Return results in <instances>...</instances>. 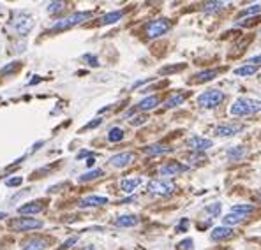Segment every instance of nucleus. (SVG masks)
Listing matches in <instances>:
<instances>
[{
  "label": "nucleus",
  "instance_id": "obj_44",
  "mask_svg": "<svg viewBox=\"0 0 261 250\" xmlns=\"http://www.w3.org/2000/svg\"><path fill=\"white\" fill-rule=\"evenodd\" d=\"M39 81H41V78H39V76H34V79L30 81V85H35V83H39Z\"/></svg>",
  "mask_w": 261,
  "mask_h": 250
},
{
  "label": "nucleus",
  "instance_id": "obj_38",
  "mask_svg": "<svg viewBox=\"0 0 261 250\" xmlns=\"http://www.w3.org/2000/svg\"><path fill=\"white\" fill-rule=\"evenodd\" d=\"M83 60H87L88 65H92V67H97V65H99V60H97V57H94V55H85Z\"/></svg>",
  "mask_w": 261,
  "mask_h": 250
},
{
  "label": "nucleus",
  "instance_id": "obj_48",
  "mask_svg": "<svg viewBox=\"0 0 261 250\" xmlns=\"http://www.w3.org/2000/svg\"><path fill=\"white\" fill-rule=\"evenodd\" d=\"M260 197H261V190H260Z\"/></svg>",
  "mask_w": 261,
  "mask_h": 250
},
{
  "label": "nucleus",
  "instance_id": "obj_23",
  "mask_svg": "<svg viewBox=\"0 0 261 250\" xmlns=\"http://www.w3.org/2000/svg\"><path fill=\"white\" fill-rule=\"evenodd\" d=\"M219 72L215 69H208V71H201L198 74H194V83H205V81H212L213 78H217Z\"/></svg>",
  "mask_w": 261,
  "mask_h": 250
},
{
  "label": "nucleus",
  "instance_id": "obj_13",
  "mask_svg": "<svg viewBox=\"0 0 261 250\" xmlns=\"http://www.w3.org/2000/svg\"><path fill=\"white\" fill-rule=\"evenodd\" d=\"M108 204V197L102 196H87L78 201V206L80 208H97V206H104Z\"/></svg>",
  "mask_w": 261,
  "mask_h": 250
},
{
  "label": "nucleus",
  "instance_id": "obj_18",
  "mask_svg": "<svg viewBox=\"0 0 261 250\" xmlns=\"http://www.w3.org/2000/svg\"><path fill=\"white\" fill-rule=\"evenodd\" d=\"M159 106V95H148L145 97L143 101H140L138 104H136V109L140 111H150L154 109V108Z\"/></svg>",
  "mask_w": 261,
  "mask_h": 250
},
{
  "label": "nucleus",
  "instance_id": "obj_7",
  "mask_svg": "<svg viewBox=\"0 0 261 250\" xmlns=\"http://www.w3.org/2000/svg\"><path fill=\"white\" fill-rule=\"evenodd\" d=\"M44 224L37 219H29V217H25V219H16V220L11 222V227L15 229V231L19 233H25V231H34V229H41Z\"/></svg>",
  "mask_w": 261,
  "mask_h": 250
},
{
  "label": "nucleus",
  "instance_id": "obj_2",
  "mask_svg": "<svg viewBox=\"0 0 261 250\" xmlns=\"http://www.w3.org/2000/svg\"><path fill=\"white\" fill-rule=\"evenodd\" d=\"M92 16H94L92 11H78V13H73V15L65 16V18L62 19H57V21L49 27V30H51V32H60V30L73 29L76 25H82L83 21H88Z\"/></svg>",
  "mask_w": 261,
  "mask_h": 250
},
{
  "label": "nucleus",
  "instance_id": "obj_17",
  "mask_svg": "<svg viewBox=\"0 0 261 250\" xmlns=\"http://www.w3.org/2000/svg\"><path fill=\"white\" fill-rule=\"evenodd\" d=\"M23 250H46L48 249V241L43 238H30V240L23 241Z\"/></svg>",
  "mask_w": 261,
  "mask_h": 250
},
{
  "label": "nucleus",
  "instance_id": "obj_12",
  "mask_svg": "<svg viewBox=\"0 0 261 250\" xmlns=\"http://www.w3.org/2000/svg\"><path fill=\"white\" fill-rule=\"evenodd\" d=\"M213 141L207 140V138H201V136H193L189 140V148L194 150V152H205V150L212 148Z\"/></svg>",
  "mask_w": 261,
  "mask_h": 250
},
{
  "label": "nucleus",
  "instance_id": "obj_29",
  "mask_svg": "<svg viewBox=\"0 0 261 250\" xmlns=\"http://www.w3.org/2000/svg\"><path fill=\"white\" fill-rule=\"evenodd\" d=\"M124 140V130L120 127H113L110 132H108V141H112V143H118V141Z\"/></svg>",
  "mask_w": 261,
  "mask_h": 250
},
{
  "label": "nucleus",
  "instance_id": "obj_36",
  "mask_svg": "<svg viewBox=\"0 0 261 250\" xmlns=\"http://www.w3.org/2000/svg\"><path fill=\"white\" fill-rule=\"evenodd\" d=\"M19 67V62H13V63H9L7 67H4L2 71H0V74L4 76V74H9V72H13V71H16V69Z\"/></svg>",
  "mask_w": 261,
  "mask_h": 250
},
{
  "label": "nucleus",
  "instance_id": "obj_8",
  "mask_svg": "<svg viewBox=\"0 0 261 250\" xmlns=\"http://www.w3.org/2000/svg\"><path fill=\"white\" fill-rule=\"evenodd\" d=\"M244 130L242 124H233V122H228V124H221L215 127V136L217 138H231V136H237L238 132Z\"/></svg>",
  "mask_w": 261,
  "mask_h": 250
},
{
  "label": "nucleus",
  "instance_id": "obj_20",
  "mask_svg": "<svg viewBox=\"0 0 261 250\" xmlns=\"http://www.w3.org/2000/svg\"><path fill=\"white\" fill-rule=\"evenodd\" d=\"M141 182H143V180H141L140 176H136V178H124V180H122V183H120V188L126 194H130V192H134L136 188L140 187Z\"/></svg>",
  "mask_w": 261,
  "mask_h": 250
},
{
  "label": "nucleus",
  "instance_id": "obj_4",
  "mask_svg": "<svg viewBox=\"0 0 261 250\" xmlns=\"http://www.w3.org/2000/svg\"><path fill=\"white\" fill-rule=\"evenodd\" d=\"M171 29V21L168 18H159V19H154V21H150L148 25L145 27V34L148 39H157L161 35H164L169 32Z\"/></svg>",
  "mask_w": 261,
  "mask_h": 250
},
{
  "label": "nucleus",
  "instance_id": "obj_40",
  "mask_svg": "<svg viewBox=\"0 0 261 250\" xmlns=\"http://www.w3.org/2000/svg\"><path fill=\"white\" fill-rule=\"evenodd\" d=\"M187 224H189L187 219H182V220H180V224L177 226V233H184L185 229H187Z\"/></svg>",
  "mask_w": 261,
  "mask_h": 250
},
{
  "label": "nucleus",
  "instance_id": "obj_15",
  "mask_svg": "<svg viewBox=\"0 0 261 250\" xmlns=\"http://www.w3.org/2000/svg\"><path fill=\"white\" fill-rule=\"evenodd\" d=\"M245 155H247V148L244 146V144H237V146H231V148L226 150V159L233 160V162L242 160Z\"/></svg>",
  "mask_w": 261,
  "mask_h": 250
},
{
  "label": "nucleus",
  "instance_id": "obj_26",
  "mask_svg": "<svg viewBox=\"0 0 261 250\" xmlns=\"http://www.w3.org/2000/svg\"><path fill=\"white\" fill-rule=\"evenodd\" d=\"M102 169H92V171H87V173H83L80 178H78V182L80 183H87V182H92V180H97L99 176H102Z\"/></svg>",
  "mask_w": 261,
  "mask_h": 250
},
{
  "label": "nucleus",
  "instance_id": "obj_34",
  "mask_svg": "<svg viewBox=\"0 0 261 250\" xmlns=\"http://www.w3.org/2000/svg\"><path fill=\"white\" fill-rule=\"evenodd\" d=\"M64 7H65V2H51V4H48V13L49 15H53V13L62 11Z\"/></svg>",
  "mask_w": 261,
  "mask_h": 250
},
{
  "label": "nucleus",
  "instance_id": "obj_24",
  "mask_svg": "<svg viewBox=\"0 0 261 250\" xmlns=\"http://www.w3.org/2000/svg\"><path fill=\"white\" fill-rule=\"evenodd\" d=\"M245 220V217H240V215H235V213H228L226 217H223V226H228V227H235L238 224H242Z\"/></svg>",
  "mask_w": 261,
  "mask_h": 250
},
{
  "label": "nucleus",
  "instance_id": "obj_47",
  "mask_svg": "<svg viewBox=\"0 0 261 250\" xmlns=\"http://www.w3.org/2000/svg\"><path fill=\"white\" fill-rule=\"evenodd\" d=\"M4 217H5V213L2 212V213H0V219H4Z\"/></svg>",
  "mask_w": 261,
  "mask_h": 250
},
{
  "label": "nucleus",
  "instance_id": "obj_43",
  "mask_svg": "<svg viewBox=\"0 0 261 250\" xmlns=\"http://www.w3.org/2000/svg\"><path fill=\"white\" fill-rule=\"evenodd\" d=\"M94 162H96V159H94V157H90V159L87 160V166H88V168H92V166H94Z\"/></svg>",
  "mask_w": 261,
  "mask_h": 250
},
{
  "label": "nucleus",
  "instance_id": "obj_33",
  "mask_svg": "<svg viewBox=\"0 0 261 250\" xmlns=\"http://www.w3.org/2000/svg\"><path fill=\"white\" fill-rule=\"evenodd\" d=\"M177 250H194V241L193 238H185L177 245Z\"/></svg>",
  "mask_w": 261,
  "mask_h": 250
},
{
  "label": "nucleus",
  "instance_id": "obj_42",
  "mask_svg": "<svg viewBox=\"0 0 261 250\" xmlns=\"http://www.w3.org/2000/svg\"><path fill=\"white\" fill-rule=\"evenodd\" d=\"M247 62L251 63V65H258V63H261V55H258V57H252V58H249Z\"/></svg>",
  "mask_w": 261,
  "mask_h": 250
},
{
  "label": "nucleus",
  "instance_id": "obj_10",
  "mask_svg": "<svg viewBox=\"0 0 261 250\" xmlns=\"http://www.w3.org/2000/svg\"><path fill=\"white\" fill-rule=\"evenodd\" d=\"M136 159V155L132 152H122V154H116L113 155L112 159H110V164H112L113 168L116 169H122V168H127L129 164H132Z\"/></svg>",
  "mask_w": 261,
  "mask_h": 250
},
{
  "label": "nucleus",
  "instance_id": "obj_45",
  "mask_svg": "<svg viewBox=\"0 0 261 250\" xmlns=\"http://www.w3.org/2000/svg\"><path fill=\"white\" fill-rule=\"evenodd\" d=\"M87 155H90V152H82V154L78 155V159H82V157H87Z\"/></svg>",
  "mask_w": 261,
  "mask_h": 250
},
{
  "label": "nucleus",
  "instance_id": "obj_32",
  "mask_svg": "<svg viewBox=\"0 0 261 250\" xmlns=\"http://www.w3.org/2000/svg\"><path fill=\"white\" fill-rule=\"evenodd\" d=\"M205 210H207V212L210 213L212 217H219V213H221L223 206H221V203H212V204H208Z\"/></svg>",
  "mask_w": 261,
  "mask_h": 250
},
{
  "label": "nucleus",
  "instance_id": "obj_25",
  "mask_svg": "<svg viewBox=\"0 0 261 250\" xmlns=\"http://www.w3.org/2000/svg\"><path fill=\"white\" fill-rule=\"evenodd\" d=\"M231 213L240 217H249L251 213H254V206L252 204H235V206H231Z\"/></svg>",
  "mask_w": 261,
  "mask_h": 250
},
{
  "label": "nucleus",
  "instance_id": "obj_27",
  "mask_svg": "<svg viewBox=\"0 0 261 250\" xmlns=\"http://www.w3.org/2000/svg\"><path fill=\"white\" fill-rule=\"evenodd\" d=\"M235 76H252V74H256L258 72V65H251V63H245L242 67L235 69Z\"/></svg>",
  "mask_w": 261,
  "mask_h": 250
},
{
  "label": "nucleus",
  "instance_id": "obj_16",
  "mask_svg": "<svg viewBox=\"0 0 261 250\" xmlns=\"http://www.w3.org/2000/svg\"><path fill=\"white\" fill-rule=\"evenodd\" d=\"M44 210V204L43 201H32V203H27L23 206H19L18 212L21 215H35V213H41Z\"/></svg>",
  "mask_w": 261,
  "mask_h": 250
},
{
  "label": "nucleus",
  "instance_id": "obj_31",
  "mask_svg": "<svg viewBox=\"0 0 261 250\" xmlns=\"http://www.w3.org/2000/svg\"><path fill=\"white\" fill-rule=\"evenodd\" d=\"M187 67L185 63H179V65H168V67H161L159 69V74L161 76H168L171 72H179V71H184Z\"/></svg>",
  "mask_w": 261,
  "mask_h": 250
},
{
  "label": "nucleus",
  "instance_id": "obj_39",
  "mask_svg": "<svg viewBox=\"0 0 261 250\" xmlns=\"http://www.w3.org/2000/svg\"><path fill=\"white\" fill-rule=\"evenodd\" d=\"M102 124V120L101 118H96V120L94 122H88L87 125H85V127H83V130H87V129H94V127H97V125H101Z\"/></svg>",
  "mask_w": 261,
  "mask_h": 250
},
{
  "label": "nucleus",
  "instance_id": "obj_19",
  "mask_svg": "<svg viewBox=\"0 0 261 250\" xmlns=\"http://www.w3.org/2000/svg\"><path fill=\"white\" fill-rule=\"evenodd\" d=\"M140 224V219L136 215H120L115 219L116 227H134Z\"/></svg>",
  "mask_w": 261,
  "mask_h": 250
},
{
  "label": "nucleus",
  "instance_id": "obj_3",
  "mask_svg": "<svg viewBox=\"0 0 261 250\" xmlns=\"http://www.w3.org/2000/svg\"><path fill=\"white\" fill-rule=\"evenodd\" d=\"M224 99H226V94H224L223 90L210 88V90H205L203 94L198 95V106L203 108V109H213V108H217Z\"/></svg>",
  "mask_w": 261,
  "mask_h": 250
},
{
  "label": "nucleus",
  "instance_id": "obj_5",
  "mask_svg": "<svg viewBox=\"0 0 261 250\" xmlns=\"http://www.w3.org/2000/svg\"><path fill=\"white\" fill-rule=\"evenodd\" d=\"M148 192L154 194V196H171L175 192V183L171 180H164V178H159V180H152L148 182Z\"/></svg>",
  "mask_w": 261,
  "mask_h": 250
},
{
  "label": "nucleus",
  "instance_id": "obj_1",
  "mask_svg": "<svg viewBox=\"0 0 261 250\" xmlns=\"http://www.w3.org/2000/svg\"><path fill=\"white\" fill-rule=\"evenodd\" d=\"M261 111V101L252 97H238L229 108V113L233 116H252Z\"/></svg>",
  "mask_w": 261,
  "mask_h": 250
},
{
  "label": "nucleus",
  "instance_id": "obj_28",
  "mask_svg": "<svg viewBox=\"0 0 261 250\" xmlns=\"http://www.w3.org/2000/svg\"><path fill=\"white\" fill-rule=\"evenodd\" d=\"M224 9V2H207L203 7L205 15H215V13H221Z\"/></svg>",
  "mask_w": 261,
  "mask_h": 250
},
{
  "label": "nucleus",
  "instance_id": "obj_22",
  "mask_svg": "<svg viewBox=\"0 0 261 250\" xmlns=\"http://www.w3.org/2000/svg\"><path fill=\"white\" fill-rule=\"evenodd\" d=\"M185 99H187V94H184V92H179V94H173V95H169V99L164 102V108H177L180 106V104H184Z\"/></svg>",
  "mask_w": 261,
  "mask_h": 250
},
{
  "label": "nucleus",
  "instance_id": "obj_41",
  "mask_svg": "<svg viewBox=\"0 0 261 250\" xmlns=\"http://www.w3.org/2000/svg\"><path fill=\"white\" fill-rule=\"evenodd\" d=\"M76 241H78V236H73V238H69V240L65 241V243H64V245H62V250L69 249V247H73L74 243H76Z\"/></svg>",
  "mask_w": 261,
  "mask_h": 250
},
{
  "label": "nucleus",
  "instance_id": "obj_21",
  "mask_svg": "<svg viewBox=\"0 0 261 250\" xmlns=\"http://www.w3.org/2000/svg\"><path fill=\"white\" fill-rule=\"evenodd\" d=\"M124 11H113V13H108V15H104L101 19H99V25H113L116 23V21H120L122 18H124Z\"/></svg>",
  "mask_w": 261,
  "mask_h": 250
},
{
  "label": "nucleus",
  "instance_id": "obj_30",
  "mask_svg": "<svg viewBox=\"0 0 261 250\" xmlns=\"http://www.w3.org/2000/svg\"><path fill=\"white\" fill-rule=\"evenodd\" d=\"M260 13H261V4H252V5H249L247 9L240 11L238 18H245V16H254V15H260Z\"/></svg>",
  "mask_w": 261,
  "mask_h": 250
},
{
  "label": "nucleus",
  "instance_id": "obj_46",
  "mask_svg": "<svg viewBox=\"0 0 261 250\" xmlns=\"http://www.w3.org/2000/svg\"><path fill=\"white\" fill-rule=\"evenodd\" d=\"M83 250H96V249H94V247H92V245H88V247H87V249H83Z\"/></svg>",
  "mask_w": 261,
  "mask_h": 250
},
{
  "label": "nucleus",
  "instance_id": "obj_11",
  "mask_svg": "<svg viewBox=\"0 0 261 250\" xmlns=\"http://www.w3.org/2000/svg\"><path fill=\"white\" fill-rule=\"evenodd\" d=\"M235 231H233V227H228V226H217L213 227L212 233H210V240L212 241H226L229 238H233Z\"/></svg>",
  "mask_w": 261,
  "mask_h": 250
},
{
  "label": "nucleus",
  "instance_id": "obj_35",
  "mask_svg": "<svg viewBox=\"0 0 261 250\" xmlns=\"http://www.w3.org/2000/svg\"><path fill=\"white\" fill-rule=\"evenodd\" d=\"M21 183H23V178H21V176L5 180V185H7V187H18V185H21Z\"/></svg>",
  "mask_w": 261,
  "mask_h": 250
},
{
  "label": "nucleus",
  "instance_id": "obj_14",
  "mask_svg": "<svg viewBox=\"0 0 261 250\" xmlns=\"http://www.w3.org/2000/svg\"><path fill=\"white\" fill-rule=\"evenodd\" d=\"M148 157H155V155H166V154H171L173 148L168 146V144H163V143H155V144H150L143 150Z\"/></svg>",
  "mask_w": 261,
  "mask_h": 250
},
{
  "label": "nucleus",
  "instance_id": "obj_9",
  "mask_svg": "<svg viewBox=\"0 0 261 250\" xmlns=\"http://www.w3.org/2000/svg\"><path fill=\"white\" fill-rule=\"evenodd\" d=\"M189 169H191L189 166H184V164H180V162H168L159 169V173H161V176L173 178V176H179V174L185 173V171H189Z\"/></svg>",
  "mask_w": 261,
  "mask_h": 250
},
{
  "label": "nucleus",
  "instance_id": "obj_49",
  "mask_svg": "<svg viewBox=\"0 0 261 250\" xmlns=\"http://www.w3.org/2000/svg\"><path fill=\"white\" fill-rule=\"evenodd\" d=\"M260 35H261V30H260Z\"/></svg>",
  "mask_w": 261,
  "mask_h": 250
},
{
  "label": "nucleus",
  "instance_id": "obj_37",
  "mask_svg": "<svg viewBox=\"0 0 261 250\" xmlns=\"http://www.w3.org/2000/svg\"><path fill=\"white\" fill-rule=\"evenodd\" d=\"M145 122H147V116H145V115H138V116H134V118L130 120V125L138 127V125H143Z\"/></svg>",
  "mask_w": 261,
  "mask_h": 250
},
{
  "label": "nucleus",
  "instance_id": "obj_6",
  "mask_svg": "<svg viewBox=\"0 0 261 250\" xmlns=\"http://www.w3.org/2000/svg\"><path fill=\"white\" fill-rule=\"evenodd\" d=\"M34 18L29 15V13H18L13 19V29L18 35H27L30 30L34 29Z\"/></svg>",
  "mask_w": 261,
  "mask_h": 250
}]
</instances>
